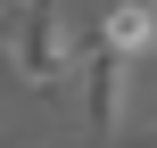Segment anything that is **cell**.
Instances as JSON below:
<instances>
[{
  "label": "cell",
  "instance_id": "7a4b0ae2",
  "mask_svg": "<svg viewBox=\"0 0 157 148\" xmlns=\"http://www.w3.org/2000/svg\"><path fill=\"white\" fill-rule=\"evenodd\" d=\"M124 99H132V58H116L108 41H91V58H83V124L99 140H116L124 132Z\"/></svg>",
  "mask_w": 157,
  "mask_h": 148
},
{
  "label": "cell",
  "instance_id": "6da1fadb",
  "mask_svg": "<svg viewBox=\"0 0 157 148\" xmlns=\"http://www.w3.org/2000/svg\"><path fill=\"white\" fill-rule=\"evenodd\" d=\"M0 49H8L17 82H33V91H58V82H66V66H75L66 8H58V0H17V8H8V25H0Z\"/></svg>",
  "mask_w": 157,
  "mask_h": 148
},
{
  "label": "cell",
  "instance_id": "3957f363",
  "mask_svg": "<svg viewBox=\"0 0 157 148\" xmlns=\"http://www.w3.org/2000/svg\"><path fill=\"white\" fill-rule=\"evenodd\" d=\"M99 41H108L116 58H141V49H157V0H108V16H99Z\"/></svg>",
  "mask_w": 157,
  "mask_h": 148
}]
</instances>
